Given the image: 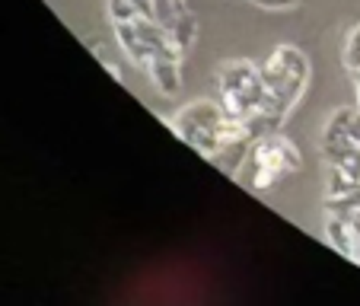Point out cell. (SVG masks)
<instances>
[{
    "instance_id": "obj_8",
    "label": "cell",
    "mask_w": 360,
    "mask_h": 306,
    "mask_svg": "<svg viewBox=\"0 0 360 306\" xmlns=\"http://www.w3.org/2000/svg\"><path fill=\"white\" fill-rule=\"evenodd\" d=\"M345 68L351 70V74H357L360 70V23L357 26L351 29V32H347V39H345Z\"/></svg>"
},
{
    "instance_id": "obj_5",
    "label": "cell",
    "mask_w": 360,
    "mask_h": 306,
    "mask_svg": "<svg viewBox=\"0 0 360 306\" xmlns=\"http://www.w3.org/2000/svg\"><path fill=\"white\" fill-rule=\"evenodd\" d=\"M153 20L166 29V35H169L182 51H188V48L195 45L198 23L182 0H153Z\"/></svg>"
},
{
    "instance_id": "obj_1",
    "label": "cell",
    "mask_w": 360,
    "mask_h": 306,
    "mask_svg": "<svg viewBox=\"0 0 360 306\" xmlns=\"http://www.w3.org/2000/svg\"><path fill=\"white\" fill-rule=\"evenodd\" d=\"M169 128L226 176H236L243 170L245 153L255 141L243 125L226 118L217 99H195L182 106L176 115H169Z\"/></svg>"
},
{
    "instance_id": "obj_6",
    "label": "cell",
    "mask_w": 360,
    "mask_h": 306,
    "mask_svg": "<svg viewBox=\"0 0 360 306\" xmlns=\"http://www.w3.org/2000/svg\"><path fill=\"white\" fill-rule=\"evenodd\" d=\"M143 70L160 96H176L182 87V55H157Z\"/></svg>"
},
{
    "instance_id": "obj_12",
    "label": "cell",
    "mask_w": 360,
    "mask_h": 306,
    "mask_svg": "<svg viewBox=\"0 0 360 306\" xmlns=\"http://www.w3.org/2000/svg\"><path fill=\"white\" fill-rule=\"evenodd\" d=\"M354 96H357V109H360V70L354 74Z\"/></svg>"
},
{
    "instance_id": "obj_4",
    "label": "cell",
    "mask_w": 360,
    "mask_h": 306,
    "mask_svg": "<svg viewBox=\"0 0 360 306\" xmlns=\"http://www.w3.org/2000/svg\"><path fill=\"white\" fill-rule=\"evenodd\" d=\"M262 99H265V77L262 68H255L252 61L233 58L224 61L217 70V102L226 112V118L236 125H243L249 131V122L259 115Z\"/></svg>"
},
{
    "instance_id": "obj_10",
    "label": "cell",
    "mask_w": 360,
    "mask_h": 306,
    "mask_svg": "<svg viewBox=\"0 0 360 306\" xmlns=\"http://www.w3.org/2000/svg\"><path fill=\"white\" fill-rule=\"evenodd\" d=\"M259 7H268V10H287V7H297L300 0H252Z\"/></svg>"
},
{
    "instance_id": "obj_11",
    "label": "cell",
    "mask_w": 360,
    "mask_h": 306,
    "mask_svg": "<svg viewBox=\"0 0 360 306\" xmlns=\"http://www.w3.org/2000/svg\"><path fill=\"white\" fill-rule=\"evenodd\" d=\"M131 4H134L143 16H153V0H131Z\"/></svg>"
},
{
    "instance_id": "obj_7",
    "label": "cell",
    "mask_w": 360,
    "mask_h": 306,
    "mask_svg": "<svg viewBox=\"0 0 360 306\" xmlns=\"http://www.w3.org/2000/svg\"><path fill=\"white\" fill-rule=\"evenodd\" d=\"M326 239L332 243L335 252L345 255V259H354V255H357V246H360L357 233L347 227V220L335 217V214H326Z\"/></svg>"
},
{
    "instance_id": "obj_9",
    "label": "cell",
    "mask_w": 360,
    "mask_h": 306,
    "mask_svg": "<svg viewBox=\"0 0 360 306\" xmlns=\"http://www.w3.org/2000/svg\"><path fill=\"white\" fill-rule=\"evenodd\" d=\"M105 13H109L112 26H115V23H131L134 16H143L131 0H109V4H105Z\"/></svg>"
},
{
    "instance_id": "obj_3",
    "label": "cell",
    "mask_w": 360,
    "mask_h": 306,
    "mask_svg": "<svg viewBox=\"0 0 360 306\" xmlns=\"http://www.w3.org/2000/svg\"><path fill=\"white\" fill-rule=\"evenodd\" d=\"M300 166H303V157L293 147V141H287L281 131H274V134H262L252 141L249 153H245V163L236 172V179L249 191H268L281 179L297 172Z\"/></svg>"
},
{
    "instance_id": "obj_2",
    "label": "cell",
    "mask_w": 360,
    "mask_h": 306,
    "mask_svg": "<svg viewBox=\"0 0 360 306\" xmlns=\"http://www.w3.org/2000/svg\"><path fill=\"white\" fill-rule=\"evenodd\" d=\"M262 77H265V99H262L259 115L249 122L252 137L274 134L284 128V122L309 87V61L300 48L278 45L262 64Z\"/></svg>"
}]
</instances>
